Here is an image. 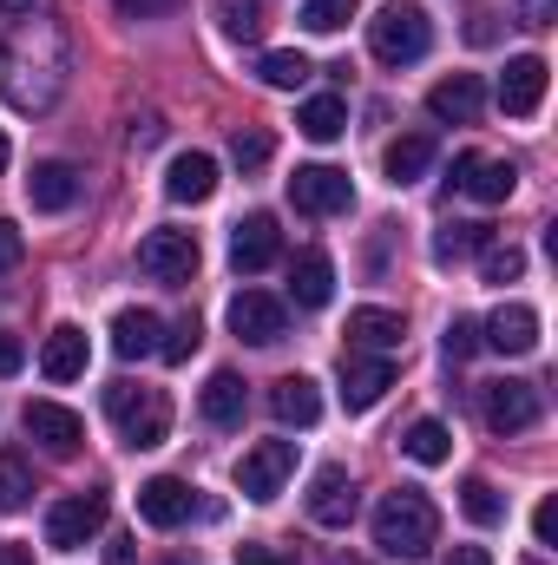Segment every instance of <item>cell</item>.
<instances>
[{"mask_svg":"<svg viewBox=\"0 0 558 565\" xmlns=\"http://www.w3.org/2000/svg\"><path fill=\"white\" fill-rule=\"evenodd\" d=\"M73 79V46L53 20H20L7 40H0V99L13 113H53L60 93Z\"/></svg>","mask_w":558,"mask_h":565,"instance_id":"6da1fadb","label":"cell"},{"mask_svg":"<svg viewBox=\"0 0 558 565\" xmlns=\"http://www.w3.org/2000/svg\"><path fill=\"white\" fill-rule=\"evenodd\" d=\"M440 540V513L420 487H395L382 507H375V546L388 559H427Z\"/></svg>","mask_w":558,"mask_h":565,"instance_id":"7a4b0ae2","label":"cell"},{"mask_svg":"<svg viewBox=\"0 0 558 565\" xmlns=\"http://www.w3.org/2000/svg\"><path fill=\"white\" fill-rule=\"evenodd\" d=\"M106 415L119 427V440L144 454V447H164V434H171V402H164V388H144V382H112L106 388Z\"/></svg>","mask_w":558,"mask_h":565,"instance_id":"3957f363","label":"cell"},{"mask_svg":"<svg viewBox=\"0 0 558 565\" xmlns=\"http://www.w3.org/2000/svg\"><path fill=\"white\" fill-rule=\"evenodd\" d=\"M427 46H433V20L415 0H395L368 20V53L382 66H415V60H427Z\"/></svg>","mask_w":558,"mask_h":565,"instance_id":"277c9868","label":"cell"},{"mask_svg":"<svg viewBox=\"0 0 558 565\" xmlns=\"http://www.w3.org/2000/svg\"><path fill=\"white\" fill-rule=\"evenodd\" d=\"M296 473V440H257L244 460H237V493L244 500H277L282 493V480Z\"/></svg>","mask_w":558,"mask_h":565,"instance_id":"5b68a950","label":"cell"},{"mask_svg":"<svg viewBox=\"0 0 558 565\" xmlns=\"http://www.w3.org/2000/svg\"><path fill=\"white\" fill-rule=\"evenodd\" d=\"M139 270L151 282H164V289H184L197 277V237L191 231H151L139 244Z\"/></svg>","mask_w":558,"mask_h":565,"instance_id":"8992f818","label":"cell"},{"mask_svg":"<svg viewBox=\"0 0 558 565\" xmlns=\"http://www.w3.org/2000/svg\"><path fill=\"white\" fill-rule=\"evenodd\" d=\"M289 204H296L302 217H335V211L355 204V184H348V171H335V164H302V171L289 178Z\"/></svg>","mask_w":558,"mask_h":565,"instance_id":"52a82bcc","label":"cell"},{"mask_svg":"<svg viewBox=\"0 0 558 565\" xmlns=\"http://www.w3.org/2000/svg\"><path fill=\"white\" fill-rule=\"evenodd\" d=\"M480 422L493 427L500 440L506 434H526V427L539 422V388L533 382H513V375L506 382H486L480 388Z\"/></svg>","mask_w":558,"mask_h":565,"instance_id":"ba28073f","label":"cell"},{"mask_svg":"<svg viewBox=\"0 0 558 565\" xmlns=\"http://www.w3.org/2000/svg\"><path fill=\"white\" fill-rule=\"evenodd\" d=\"M99 526H106V493H66V500L46 513V546L79 553Z\"/></svg>","mask_w":558,"mask_h":565,"instance_id":"9c48e42d","label":"cell"},{"mask_svg":"<svg viewBox=\"0 0 558 565\" xmlns=\"http://www.w3.org/2000/svg\"><path fill=\"white\" fill-rule=\"evenodd\" d=\"M546 79H552V66H546L539 53L506 60V79H500V113H506V119H533V113L546 106Z\"/></svg>","mask_w":558,"mask_h":565,"instance_id":"30bf717a","label":"cell"},{"mask_svg":"<svg viewBox=\"0 0 558 565\" xmlns=\"http://www.w3.org/2000/svg\"><path fill=\"white\" fill-rule=\"evenodd\" d=\"M388 388H395L388 355H362V349H348V355H342V408H348V415H368Z\"/></svg>","mask_w":558,"mask_h":565,"instance_id":"8fae6325","label":"cell"},{"mask_svg":"<svg viewBox=\"0 0 558 565\" xmlns=\"http://www.w3.org/2000/svg\"><path fill=\"white\" fill-rule=\"evenodd\" d=\"M282 329H289V316H282L277 296H264V289H244V296H230V335H237V342H250V349H270V342H282Z\"/></svg>","mask_w":558,"mask_h":565,"instance_id":"7c38bea8","label":"cell"},{"mask_svg":"<svg viewBox=\"0 0 558 565\" xmlns=\"http://www.w3.org/2000/svg\"><path fill=\"white\" fill-rule=\"evenodd\" d=\"M480 342L500 349V355H533V349H539V309H533V302H500V309L480 322Z\"/></svg>","mask_w":558,"mask_h":565,"instance_id":"4fadbf2b","label":"cell"},{"mask_svg":"<svg viewBox=\"0 0 558 565\" xmlns=\"http://www.w3.org/2000/svg\"><path fill=\"white\" fill-rule=\"evenodd\" d=\"M355 480H348V467H315V480H309V520L315 526H329V533H342L348 520H355Z\"/></svg>","mask_w":558,"mask_h":565,"instance_id":"5bb4252c","label":"cell"},{"mask_svg":"<svg viewBox=\"0 0 558 565\" xmlns=\"http://www.w3.org/2000/svg\"><path fill=\"white\" fill-rule=\"evenodd\" d=\"M26 434H33L53 460H73V454L86 447V422H79L73 408H60V402H26Z\"/></svg>","mask_w":558,"mask_h":565,"instance_id":"9a60e30c","label":"cell"},{"mask_svg":"<svg viewBox=\"0 0 558 565\" xmlns=\"http://www.w3.org/2000/svg\"><path fill=\"white\" fill-rule=\"evenodd\" d=\"M282 257V231H277V217L270 211H250L237 231H230V264L244 270V277H257V270H270Z\"/></svg>","mask_w":558,"mask_h":565,"instance_id":"2e32d148","label":"cell"},{"mask_svg":"<svg viewBox=\"0 0 558 565\" xmlns=\"http://www.w3.org/2000/svg\"><path fill=\"white\" fill-rule=\"evenodd\" d=\"M139 520H144V526H158V533L184 526V520H191V487H184L178 473L144 480V487H139Z\"/></svg>","mask_w":558,"mask_h":565,"instance_id":"e0dca14e","label":"cell"},{"mask_svg":"<svg viewBox=\"0 0 558 565\" xmlns=\"http://www.w3.org/2000/svg\"><path fill=\"white\" fill-rule=\"evenodd\" d=\"M480 106H486L480 73H447V79L427 93V113H433V119H447V126H473V119H480Z\"/></svg>","mask_w":558,"mask_h":565,"instance_id":"ac0fdd59","label":"cell"},{"mask_svg":"<svg viewBox=\"0 0 558 565\" xmlns=\"http://www.w3.org/2000/svg\"><path fill=\"white\" fill-rule=\"evenodd\" d=\"M460 191H473L480 204H506L519 191V164L513 158H473V151H460Z\"/></svg>","mask_w":558,"mask_h":565,"instance_id":"d6986e66","label":"cell"},{"mask_svg":"<svg viewBox=\"0 0 558 565\" xmlns=\"http://www.w3.org/2000/svg\"><path fill=\"white\" fill-rule=\"evenodd\" d=\"M217 191V158L211 151H178L171 171H164V198L171 204H204Z\"/></svg>","mask_w":558,"mask_h":565,"instance_id":"ffe728a7","label":"cell"},{"mask_svg":"<svg viewBox=\"0 0 558 565\" xmlns=\"http://www.w3.org/2000/svg\"><path fill=\"white\" fill-rule=\"evenodd\" d=\"M26 198H33V211H73V198H79V171H73L66 158H40L33 178H26Z\"/></svg>","mask_w":558,"mask_h":565,"instance_id":"44dd1931","label":"cell"},{"mask_svg":"<svg viewBox=\"0 0 558 565\" xmlns=\"http://www.w3.org/2000/svg\"><path fill=\"white\" fill-rule=\"evenodd\" d=\"M401 335H408V322L395 309H355L348 316V349H362V355H395Z\"/></svg>","mask_w":558,"mask_h":565,"instance_id":"7402d4cb","label":"cell"},{"mask_svg":"<svg viewBox=\"0 0 558 565\" xmlns=\"http://www.w3.org/2000/svg\"><path fill=\"white\" fill-rule=\"evenodd\" d=\"M40 375H46V382H79V375H86V329L60 322V329L46 335V349H40Z\"/></svg>","mask_w":558,"mask_h":565,"instance_id":"603a6c76","label":"cell"},{"mask_svg":"<svg viewBox=\"0 0 558 565\" xmlns=\"http://www.w3.org/2000/svg\"><path fill=\"white\" fill-rule=\"evenodd\" d=\"M270 415L282 427H315L322 422V395H315V382L309 375H282L277 388H270Z\"/></svg>","mask_w":558,"mask_h":565,"instance_id":"cb8c5ba5","label":"cell"},{"mask_svg":"<svg viewBox=\"0 0 558 565\" xmlns=\"http://www.w3.org/2000/svg\"><path fill=\"white\" fill-rule=\"evenodd\" d=\"M158 342H164V322H158L151 309H119V316H112V349H119L126 362L158 355Z\"/></svg>","mask_w":558,"mask_h":565,"instance_id":"d4e9b609","label":"cell"},{"mask_svg":"<svg viewBox=\"0 0 558 565\" xmlns=\"http://www.w3.org/2000/svg\"><path fill=\"white\" fill-rule=\"evenodd\" d=\"M289 296H296L302 309H322V302L335 296V264H329L322 250H302V257L289 264Z\"/></svg>","mask_w":558,"mask_h":565,"instance_id":"484cf974","label":"cell"},{"mask_svg":"<svg viewBox=\"0 0 558 565\" xmlns=\"http://www.w3.org/2000/svg\"><path fill=\"white\" fill-rule=\"evenodd\" d=\"M197 408H204V422L211 427H237L244 422V375H237V369H217V375L204 382Z\"/></svg>","mask_w":558,"mask_h":565,"instance_id":"4316f807","label":"cell"},{"mask_svg":"<svg viewBox=\"0 0 558 565\" xmlns=\"http://www.w3.org/2000/svg\"><path fill=\"white\" fill-rule=\"evenodd\" d=\"M427 164H433V139L427 132H401V139L382 151L388 184H415V178H427Z\"/></svg>","mask_w":558,"mask_h":565,"instance_id":"83f0119b","label":"cell"},{"mask_svg":"<svg viewBox=\"0 0 558 565\" xmlns=\"http://www.w3.org/2000/svg\"><path fill=\"white\" fill-rule=\"evenodd\" d=\"M296 132H302V139H315V145L342 139V132H348V106H342L335 93H322V99H309V106L296 113Z\"/></svg>","mask_w":558,"mask_h":565,"instance_id":"f1b7e54d","label":"cell"},{"mask_svg":"<svg viewBox=\"0 0 558 565\" xmlns=\"http://www.w3.org/2000/svg\"><path fill=\"white\" fill-rule=\"evenodd\" d=\"M211 13H217L224 40H237V46L264 40V0H211Z\"/></svg>","mask_w":558,"mask_h":565,"instance_id":"f546056e","label":"cell"},{"mask_svg":"<svg viewBox=\"0 0 558 565\" xmlns=\"http://www.w3.org/2000/svg\"><path fill=\"white\" fill-rule=\"evenodd\" d=\"M460 513H466L473 526H500V520H506V500H500V487H493L486 473H466V480H460Z\"/></svg>","mask_w":558,"mask_h":565,"instance_id":"4dcf8cb0","label":"cell"},{"mask_svg":"<svg viewBox=\"0 0 558 565\" xmlns=\"http://www.w3.org/2000/svg\"><path fill=\"white\" fill-rule=\"evenodd\" d=\"M309 73H315V66H309V53H296V46H277V53H264V60H257V79H264V86H277V93H296Z\"/></svg>","mask_w":558,"mask_h":565,"instance_id":"1f68e13d","label":"cell"},{"mask_svg":"<svg viewBox=\"0 0 558 565\" xmlns=\"http://www.w3.org/2000/svg\"><path fill=\"white\" fill-rule=\"evenodd\" d=\"M486 244H493V224H447L433 237V264H460V257H473Z\"/></svg>","mask_w":558,"mask_h":565,"instance_id":"d6a6232c","label":"cell"},{"mask_svg":"<svg viewBox=\"0 0 558 565\" xmlns=\"http://www.w3.org/2000/svg\"><path fill=\"white\" fill-rule=\"evenodd\" d=\"M20 507H33V467H26V454H0V513H20Z\"/></svg>","mask_w":558,"mask_h":565,"instance_id":"836d02e7","label":"cell"},{"mask_svg":"<svg viewBox=\"0 0 558 565\" xmlns=\"http://www.w3.org/2000/svg\"><path fill=\"white\" fill-rule=\"evenodd\" d=\"M401 447H408V460H420V467H440L447 454H453V434L440 422H415L408 434H401Z\"/></svg>","mask_w":558,"mask_h":565,"instance_id":"e575fe53","label":"cell"},{"mask_svg":"<svg viewBox=\"0 0 558 565\" xmlns=\"http://www.w3.org/2000/svg\"><path fill=\"white\" fill-rule=\"evenodd\" d=\"M355 7H362V0H302L296 20H302L309 33H342V26L355 20Z\"/></svg>","mask_w":558,"mask_h":565,"instance_id":"d590c367","label":"cell"},{"mask_svg":"<svg viewBox=\"0 0 558 565\" xmlns=\"http://www.w3.org/2000/svg\"><path fill=\"white\" fill-rule=\"evenodd\" d=\"M480 277L486 282H519L526 277V250H519V244H486V250H480Z\"/></svg>","mask_w":558,"mask_h":565,"instance_id":"8d00e7d4","label":"cell"},{"mask_svg":"<svg viewBox=\"0 0 558 565\" xmlns=\"http://www.w3.org/2000/svg\"><path fill=\"white\" fill-rule=\"evenodd\" d=\"M197 342H204V335H197V316H184V322H164L158 355H164V362H191V355H197Z\"/></svg>","mask_w":558,"mask_h":565,"instance_id":"74e56055","label":"cell"},{"mask_svg":"<svg viewBox=\"0 0 558 565\" xmlns=\"http://www.w3.org/2000/svg\"><path fill=\"white\" fill-rule=\"evenodd\" d=\"M440 349H447V362L460 369V362H466V355L480 349V322H466V316H453V322H447V335H440Z\"/></svg>","mask_w":558,"mask_h":565,"instance_id":"f35d334b","label":"cell"},{"mask_svg":"<svg viewBox=\"0 0 558 565\" xmlns=\"http://www.w3.org/2000/svg\"><path fill=\"white\" fill-rule=\"evenodd\" d=\"M230 158H237L244 171H257V164H270V132H237V139H230Z\"/></svg>","mask_w":558,"mask_h":565,"instance_id":"ab89813d","label":"cell"},{"mask_svg":"<svg viewBox=\"0 0 558 565\" xmlns=\"http://www.w3.org/2000/svg\"><path fill=\"white\" fill-rule=\"evenodd\" d=\"M20 257H26V237H20V224H13V217H0V277H7V270H20Z\"/></svg>","mask_w":558,"mask_h":565,"instance_id":"60d3db41","label":"cell"},{"mask_svg":"<svg viewBox=\"0 0 558 565\" xmlns=\"http://www.w3.org/2000/svg\"><path fill=\"white\" fill-rule=\"evenodd\" d=\"M533 533H539V546H552V540H558V500H539V513H533Z\"/></svg>","mask_w":558,"mask_h":565,"instance_id":"b9f144b4","label":"cell"},{"mask_svg":"<svg viewBox=\"0 0 558 565\" xmlns=\"http://www.w3.org/2000/svg\"><path fill=\"white\" fill-rule=\"evenodd\" d=\"M20 369H26V349H20V335L0 329V375H20Z\"/></svg>","mask_w":558,"mask_h":565,"instance_id":"7bdbcfd3","label":"cell"},{"mask_svg":"<svg viewBox=\"0 0 558 565\" xmlns=\"http://www.w3.org/2000/svg\"><path fill=\"white\" fill-rule=\"evenodd\" d=\"M519 20H526V26H552L558 0H519Z\"/></svg>","mask_w":558,"mask_h":565,"instance_id":"ee69618b","label":"cell"},{"mask_svg":"<svg viewBox=\"0 0 558 565\" xmlns=\"http://www.w3.org/2000/svg\"><path fill=\"white\" fill-rule=\"evenodd\" d=\"M126 20H158V13H171V0H112Z\"/></svg>","mask_w":558,"mask_h":565,"instance_id":"f6af8a7d","label":"cell"},{"mask_svg":"<svg viewBox=\"0 0 558 565\" xmlns=\"http://www.w3.org/2000/svg\"><path fill=\"white\" fill-rule=\"evenodd\" d=\"M440 565H493V553H486V546H453Z\"/></svg>","mask_w":558,"mask_h":565,"instance_id":"bcb514c9","label":"cell"},{"mask_svg":"<svg viewBox=\"0 0 558 565\" xmlns=\"http://www.w3.org/2000/svg\"><path fill=\"white\" fill-rule=\"evenodd\" d=\"M237 565H289V559L270 553V546H237Z\"/></svg>","mask_w":558,"mask_h":565,"instance_id":"7dc6e473","label":"cell"},{"mask_svg":"<svg viewBox=\"0 0 558 565\" xmlns=\"http://www.w3.org/2000/svg\"><path fill=\"white\" fill-rule=\"evenodd\" d=\"M144 145H158V119H144V126H132V151H144Z\"/></svg>","mask_w":558,"mask_h":565,"instance_id":"c3c4849f","label":"cell"},{"mask_svg":"<svg viewBox=\"0 0 558 565\" xmlns=\"http://www.w3.org/2000/svg\"><path fill=\"white\" fill-rule=\"evenodd\" d=\"M106 565H132V540H112L106 546Z\"/></svg>","mask_w":558,"mask_h":565,"instance_id":"681fc988","label":"cell"},{"mask_svg":"<svg viewBox=\"0 0 558 565\" xmlns=\"http://www.w3.org/2000/svg\"><path fill=\"white\" fill-rule=\"evenodd\" d=\"M0 565H33V553L26 546H0Z\"/></svg>","mask_w":558,"mask_h":565,"instance_id":"f907efd6","label":"cell"},{"mask_svg":"<svg viewBox=\"0 0 558 565\" xmlns=\"http://www.w3.org/2000/svg\"><path fill=\"white\" fill-rule=\"evenodd\" d=\"M0 7H13V13H33V0H0Z\"/></svg>","mask_w":558,"mask_h":565,"instance_id":"816d5d0a","label":"cell"},{"mask_svg":"<svg viewBox=\"0 0 558 565\" xmlns=\"http://www.w3.org/2000/svg\"><path fill=\"white\" fill-rule=\"evenodd\" d=\"M7 158H13V145H7V132H0V171H7Z\"/></svg>","mask_w":558,"mask_h":565,"instance_id":"f5cc1de1","label":"cell"},{"mask_svg":"<svg viewBox=\"0 0 558 565\" xmlns=\"http://www.w3.org/2000/svg\"><path fill=\"white\" fill-rule=\"evenodd\" d=\"M519 565H546V559H519Z\"/></svg>","mask_w":558,"mask_h":565,"instance_id":"db71d44e","label":"cell"}]
</instances>
